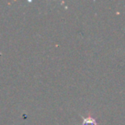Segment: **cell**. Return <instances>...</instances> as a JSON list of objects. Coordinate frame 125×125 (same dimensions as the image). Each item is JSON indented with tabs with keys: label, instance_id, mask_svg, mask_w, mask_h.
<instances>
[{
	"label": "cell",
	"instance_id": "cell-1",
	"mask_svg": "<svg viewBox=\"0 0 125 125\" xmlns=\"http://www.w3.org/2000/svg\"><path fill=\"white\" fill-rule=\"evenodd\" d=\"M83 125H97V124H96V122L94 119L91 118V117H88V118H85L83 120Z\"/></svg>",
	"mask_w": 125,
	"mask_h": 125
}]
</instances>
